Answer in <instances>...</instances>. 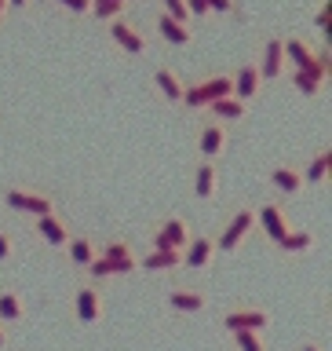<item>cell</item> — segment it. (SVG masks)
Wrapping results in <instances>:
<instances>
[{"instance_id": "obj_29", "label": "cell", "mask_w": 332, "mask_h": 351, "mask_svg": "<svg viewBox=\"0 0 332 351\" xmlns=\"http://www.w3.org/2000/svg\"><path fill=\"white\" fill-rule=\"evenodd\" d=\"M161 11H164V15H172L175 22H186V26H194L190 11H186V0H161Z\"/></svg>"}, {"instance_id": "obj_3", "label": "cell", "mask_w": 332, "mask_h": 351, "mask_svg": "<svg viewBox=\"0 0 332 351\" xmlns=\"http://www.w3.org/2000/svg\"><path fill=\"white\" fill-rule=\"evenodd\" d=\"M252 230H256V208H238L234 216H230V223L219 230V238H216V252H234L241 249V241H245Z\"/></svg>"}, {"instance_id": "obj_12", "label": "cell", "mask_w": 332, "mask_h": 351, "mask_svg": "<svg viewBox=\"0 0 332 351\" xmlns=\"http://www.w3.org/2000/svg\"><path fill=\"white\" fill-rule=\"evenodd\" d=\"M256 223L263 227V234H267L274 245H278V241L289 234V219H285V213H281V205H259L256 208Z\"/></svg>"}, {"instance_id": "obj_21", "label": "cell", "mask_w": 332, "mask_h": 351, "mask_svg": "<svg viewBox=\"0 0 332 351\" xmlns=\"http://www.w3.org/2000/svg\"><path fill=\"white\" fill-rule=\"evenodd\" d=\"M205 110H208L216 121H238V117L248 114V103H241L238 95H223V99H216V103H208Z\"/></svg>"}, {"instance_id": "obj_2", "label": "cell", "mask_w": 332, "mask_h": 351, "mask_svg": "<svg viewBox=\"0 0 332 351\" xmlns=\"http://www.w3.org/2000/svg\"><path fill=\"white\" fill-rule=\"evenodd\" d=\"M73 315H77V322H84V326H95L99 318L106 315V296H103V289H99V282H81L77 285Z\"/></svg>"}, {"instance_id": "obj_17", "label": "cell", "mask_w": 332, "mask_h": 351, "mask_svg": "<svg viewBox=\"0 0 332 351\" xmlns=\"http://www.w3.org/2000/svg\"><path fill=\"white\" fill-rule=\"evenodd\" d=\"M153 84H157V92L168 99V103H183V88H186V81L172 70V66H157V73H153Z\"/></svg>"}, {"instance_id": "obj_18", "label": "cell", "mask_w": 332, "mask_h": 351, "mask_svg": "<svg viewBox=\"0 0 332 351\" xmlns=\"http://www.w3.org/2000/svg\"><path fill=\"white\" fill-rule=\"evenodd\" d=\"M179 263H183L179 249H150L146 256H139V267H146V271H175Z\"/></svg>"}, {"instance_id": "obj_15", "label": "cell", "mask_w": 332, "mask_h": 351, "mask_svg": "<svg viewBox=\"0 0 332 351\" xmlns=\"http://www.w3.org/2000/svg\"><path fill=\"white\" fill-rule=\"evenodd\" d=\"M168 304H172V311L197 315V311H205V307H208V296H205L201 289H190V285H179V289H172V293H168Z\"/></svg>"}, {"instance_id": "obj_7", "label": "cell", "mask_w": 332, "mask_h": 351, "mask_svg": "<svg viewBox=\"0 0 332 351\" xmlns=\"http://www.w3.org/2000/svg\"><path fill=\"white\" fill-rule=\"evenodd\" d=\"M190 223H186L183 216H168L164 223L157 227V234H153V249H186V241H190Z\"/></svg>"}, {"instance_id": "obj_1", "label": "cell", "mask_w": 332, "mask_h": 351, "mask_svg": "<svg viewBox=\"0 0 332 351\" xmlns=\"http://www.w3.org/2000/svg\"><path fill=\"white\" fill-rule=\"evenodd\" d=\"M223 95H234L230 73H208L201 81H190L183 88V103L190 110H205L208 103H216V99H223Z\"/></svg>"}, {"instance_id": "obj_27", "label": "cell", "mask_w": 332, "mask_h": 351, "mask_svg": "<svg viewBox=\"0 0 332 351\" xmlns=\"http://www.w3.org/2000/svg\"><path fill=\"white\" fill-rule=\"evenodd\" d=\"M125 4L128 0H92V11L88 15H95V19H117V15H125Z\"/></svg>"}, {"instance_id": "obj_32", "label": "cell", "mask_w": 332, "mask_h": 351, "mask_svg": "<svg viewBox=\"0 0 332 351\" xmlns=\"http://www.w3.org/2000/svg\"><path fill=\"white\" fill-rule=\"evenodd\" d=\"M208 11H219V15H238V0H205Z\"/></svg>"}, {"instance_id": "obj_39", "label": "cell", "mask_w": 332, "mask_h": 351, "mask_svg": "<svg viewBox=\"0 0 332 351\" xmlns=\"http://www.w3.org/2000/svg\"><path fill=\"white\" fill-rule=\"evenodd\" d=\"M303 351H318V348H314V344H307V348H303Z\"/></svg>"}, {"instance_id": "obj_33", "label": "cell", "mask_w": 332, "mask_h": 351, "mask_svg": "<svg viewBox=\"0 0 332 351\" xmlns=\"http://www.w3.org/2000/svg\"><path fill=\"white\" fill-rule=\"evenodd\" d=\"M66 11H73V15H88L92 11V0H59Z\"/></svg>"}, {"instance_id": "obj_25", "label": "cell", "mask_w": 332, "mask_h": 351, "mask_svg": "<svg viewBox=\"0 0 332 351\" xmlns=\"http://www.w3.org/2000/svg\"><path fill=\"white\" fill-rule=\"evenodd\" d=\"M278 249L281 252H307V249H314V234L311 230H289V234L278 241Z\"/></svg>"}, {"instance_id": "obj_30", "label": "cell", "mask_w": 332, "mask_h": 351, "mask_svg": "<svg viewBox=\"0 0 332 351\" xmlns=\"http://www.w3.org/2000/svg\"><path fill=\"white\" fill-rule=\"evenodd\" d=\"M292 84L300 88L303 95H318V92H322V81H314V77H311V73H303V70H296V73H292Z\"/></svg>"}, {"instance_id": "obj_37", "label": "cell", "mask_w": 332, "mask_h": 351, "mask_svg": "<svg viewBox=\"0 0 332 351\" xmlns=\"http://www.w3.org/2000/svg\"><path fill=\"white\" fill-rule=\"evenodd\" d=\"M8 8H29V0H8Z\"/></svg>"}, {"instance_id": "obj_24", "label": "cell", "mask_w": 332, "mask_h": 351, "mask_svg": "<svg viewBox=\"0 0 332 351\" xmlns=\"http://www.w3.org/2000/svg\"><path fill=\"white\" fill-rule=\"evenodd\" d=\"M329 169H332V150L325 147V150H318L311 158V165L303 169V183H325Z\"/></svg>"}, {"instance_id": "obj_36", "label": "cell", "mask_w": 332, "mask_h": 351, "mask_svg": "<svg viewBox=\"0 0 332 351\" xmlns=\"http://www.w3.org/2000/svg\"><path fill=\"white\" fill-rule=\"evenodd\" d=\"M4 344H8V326L0 322V348H4Z\"/></svg>"}, {"instance_id": "obj_9", "label": "cell", "mask_w": 332, "mask_h": 351, "mask_svg": "<svg viewBox=\"0 0 332 351\" xmlns=\"http://www.w3.org/2000/svg\"><path fill=\"white\" fill-rule=\"evenodd\" d=\"M259 66V77L263 81H278V77L285 73V44L281 37H267V44H263V59L256 62Z\"/></svg>"}, {"instance_id": "obj_10", "label": "cell", "mask_w": 332, "mask_h": 351, "mask_svg": "<svg viewBox=\"0 0 332 351\" xmlns=\"http://www.w3.org/2000/svg\"><path fill=\"white\" fill-rule=\"evenodd\" d=\"M212 256H216V238L212 234H194L190 241H186V249H183V263H186V267H194V271L208 267Z\"/></svg>"}, {"instance_id": "obj_5", "label": "cell", "mask_w": 332, "mask_h": 351, "mask_svg": "<svg viewBox=\"0 0 332 351\" xmlns=\"http://www.w3.org/2000/svg\"><path fill=\"white\" fill-rule=\"evenodd\" d=\"M110 37H114V44H117V48H125L128 55H146V48H150L146 33H142L131 19H125V15L110 19Z\"/></svg>"}, {"instance_id": "obj_14", "label": "cell", "mask_w": 332, "mask_h": 351, "mask_svg": "<svg viewBox=\"0 0 332 351\" xmlns=\"http://www.w3.org/2000/svg\"><path fill=\"white\" fill-rule=\"evenodd\" d=\"M216 194H219V169L216 161H201L194 172V197L197 202H212Z\"/></svg>"}, {"instance_id": "obj_31", "label": "cell", "mask_w": 332, "mask_h": 351, "mask_svg": "<svg viewBox=\"0 0 332 351\" xmlns=\"http://www.w3.org/2000/svg\"><path fill=\"white\" fill-rule=\"evenodd\" d=\"M11 252H15V234L0 227V263H4V260H11Z\"/></svg>"}, {"instance_id": "obj_19", "label": "cell", "mask_w": 332, "mask_h": 351, "mask_svg": "<svg viewBox=\"0 0 332 351\" xmlns=\"http://www.w3.org/2000/svg\"><path fill=\"white\" fill-rule=\"evenodd\" d=\"M157 33L168 44H194V26H186V22H175L172 15H157Z\"/></svg>"}, {"instance_id": "obj_28", "label": "cell", "mask_w": 332, "mask_h": 351, "mask_svg": "<svg viewBox=\"0 0 332 351\" xmlns=\"http://www.w3.org/2000/svg\"><path fill=\"white\" fill-rule=\"evenodd\" d=\"M234 340H238L241 351H267V344H263V333H256V329H238Z\"/></svg>"}, {"instance_id": "obj_23", "label": "cell", "mask_w": 332, "mask_h": 351, "mask_svg": "<svg viewBox=\"0 0 332 351\" xmlns=\"http://www.w3.org/2000/svg\"><path fill=\"white\" fill-rule=\"evenodd\" d=\"M281 44H285V62H292L296 70H303V66L314 59V48L303 37H285Z\"/></svg>"}, {"instance_id": "obj_22", "label": "cell", "mask_w": 332, "mask_h": 351, "mask_svg": "<svg viewBox=\"0 0 332 351\" xmlns=\"http://www.w3.org/2000/svg\"><path fill=\"white\" fill-rule=\"evenodd\" d=\"M26 318V300L15 289H0V322H22Z\"/></svg>"}, {"instance_id": "obj_8", "label": "cell", "mask_w": 332, "mask_h": 351, "mask_svg": "<svg viewBox=\"0 0 332 351\" xmlns=\"http://www.w3.org/2000/svg\"><path fill=\"white\" fill-rule=\"evenodd\" d=\"M230 81H234V95L241 103H252V99L259 95L263 88V77H259V66L256 62H241L234 73H230Z\"/></svg>"}, {"instance_id": "obj_4", "label": "cell", "mask_w": 332, "mask_h": 351, "mask_svg": "<svg viewBox=\"0 0 332 351\" xmlns=\"http://www.w3.org/2000/svg\"><path fill=\"white\" fill-rule=\"evenodd\" d=\"M4 205H8V208H15V213H26V216H33V219L55 213L51 194L26 191V186H8V191H4Z\"/></svg>"}, {"instance_id": "obj_35", "label": "cell", "mask_w": 332, "mask_h": 351, "mask_svg": "<svg viewBox=\"0 0 332 351\" xmlns=\"http://www.w3.org/2000/svg\"><path fill=\"white\" fill-rule=\"evenodd\" d=\"M318 29H329V0H325V4H322V11H318Z\"/></svg>"}, {"instance_id": "obj_6", "label": "cell", "mask_w": 332, "mask_h": 351, "mask_svg": "<svg viewBox=\"0 0 332 351\" xmlns=\"http://www.w3.org/2000/svg\"><path fill=\"white\" fill-rule=\"evenodd\" d=\"M227 121H216V117H208L201 132H197V150H201V161H216V158H223V150H227Z\"/></svg>"}, {"instance_id": "obj_11", "label": "cell", "mask_w": 332, "mask_h": 351, "mask_svg": "<svg viewBox=\"0 0 332 351\" xmlns=\"http://www.w3.org/2000/svg\"><path fill=\"white\" fill-rule=\"evenodd\" d=\"M267 311L263 307H234V311H227L223 326L230 329V333H238V329H256V333H263L267 329Z\"/></svg>"}, {"instance_id": "obj_26", "label": "cell", "mask_w": 332, "mask_h": 351, "mask_svg": "<svg viewBox=\"0 0 332 351\" xmlns=\"http://www.w3.org/2000/svg\"><path fill=\"white\" fill-rule=\"evenodd\" d=\"M99 256H106V260H139V256H136V249H131L125 238H114V241H106V245L99 249Z\"/></svg>"}, {"instance_id": "obj_16", "label": "cell", "mask_w": 332, "mask_h": 351, "mask_svg": "<svg viewBox=\"0 0 332 351\" xmlns=\"http://www.w3.org/2000/svg\"><path fill=\"white\" fill-rule=\"evenodd\" d=\"M37 234L48 241V245H66L70 241V227H66V219L59 213H48V216H37Z\"/></svg>"}, {"instance_id": "obj_38", "label": "cell", "mask_w": 332, "mask_h": 351, "mask_svg": "<svg viewBox=\"0 0 332 351\" xmlns=\"http://www.w3.org/2000/svg\"><path fill=\"white\" fill-rule=\"evenodd\" d=\"M4 15H8V0H0V22H4Z\"/></svg>"}, {"instance_id": "obj_20", "label": "cell", "mask_w": 332, "mask_h": 351, "mask_svg": "<svg viewBox=\"0 0 332 351\" xmlns=\"http://www.w3.org/2000/svg\"><path fill=\"white\" fill-rule=\"evenodd\" d=\"M66 249H70V263H77V267H88L99 256V241H92L88 234H70Z\"/></svg>"}, {"instance_id": "obj_13", "label": "cell", "mask_w": 332, "mask_h": 351, "mask_svg": "<svg viewBox=\"0 0 332 351\" xmlns=\"http://www.w3.org/2000/svg\"><path fill=\"white\" fill-rule=\"evenodd\" d=\"M270 183H274V191L285 194V197H296L303 191V169H296V165H274L270 169Z\"/></svg>"}, {"instance_id": "obj_34", "label": "cell", "mask_w": 332, "mask_h": 351, "mask_svg": "<svg viewBox=\"0 0 332 351\" xmlns=\"http://www.w3.org/2000/svg\"><path fill=\"white\" fill-rule=\"evenodd\" d=\"M186 11H190V19H205L208 4H205V0H186Z\"/></svg>"}]
</instances>
